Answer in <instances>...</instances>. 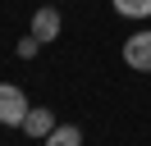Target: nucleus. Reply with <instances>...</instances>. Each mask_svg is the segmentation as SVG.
<instances>
[{
	"label": "nucleus",
	"mask_w": 151,
	"mask_h": 146,
	"mask_svg": "<svg viewBox=\"0 0 151 146\" xmlns=\"http://www.w3.org/2000/svg\"><path fill=\"white\" fill-rule=\"evenodd\" d=\"M28 96H23V87H14V82H0V123L5 128H23V119H28Z\"/></svg>",
	"instance_id": "nucleus-1"
},
{
	"label": "nucleus",
	"mask_w": 151,
	"mask_h": 146,
	"mask_svg": "<svg viewBox=\"0 0 151 146\" xmlns=\"http://www.w3.org/2000/svg\"><path fill=\"white\" fill-rule=\"evenodd\" d=\"M124 64L133 73H151V32H133L124 41Z\"/></svg>",
	"instance_id": "nucleus-2"
},
{
	"label": "nucleus",
	"mask_w": 151,
	"mask_h": 146,
	"mask_svg": "<svg viewBox=\"0 0 151 146\" xmlns=\"http://www.w3.org/2000/svg\"><path fill=\"white\" fill-rule=\"evenodd\" d=\"M60 27H64V18H60V9L55 5H41L37 14H32V36H37L41 46H50L60 36Z\"/></svg>",
	"instance_id": "nucleus-3"
},
{
	"label": "nucleus",
	"mask_w": 151,
	"mask_h": 146,
	"mask_svg": "<svg viewBox=\"0 0 151 146\" xmlns=\"http://www.w3.org/2000/svg\"><path fill=\"white\" fill-rule=\"evenodd\" d=\"M50 128H55V114H50V110H28V119H23V132H28V137L46 142Z\"/></svg>",
	"instance_id": "nucleus-4"
},
{
	"label": "nucleus",
	"mask_w": 151,
	"mask_h": 146,
	"mask_svg": "<svg viewBox=\"0 0 151 146\" xmlns=\"http://www.w3.org/2000/svg\"><path fill=\"white\" fill-rule=\"evenodd\" d=\"M46 146H83V128L78 123H55L46 137Z\"/></svg>",
	"instance_id": "nucleus-5"
},
{
	"label": "nucleus",
	"mask_w": 151,
	"mask_h": 146,
	"mask_svg": "<svg viewBox=\"0 0 151 146\" xmlns=\"http://www.w3.org/2000/svg\"><path fill=\"white\" fill-rule=\"evenodd\" d=\"M119 18H151V0H110Z\"/></svg>",
	"instance_id": "nucleus-6"
},
{
	"label": "nucleus",
	"mask_w": 151,
	"mask_h": 146,
	"mask_svg": "<svg viewBox=\"0 0 151 146\" xmlns=\"http://www.w3.org/2000/svg\"><path fill=\"white\" fill-rule=\"evenodd\" d=\"M14 50H19V59H37V50H41V41H37V36L28 32V36H23L19 46H14Z\"/></svg>",
	"instance_id": "nucleus-7"
}]
</instances>
